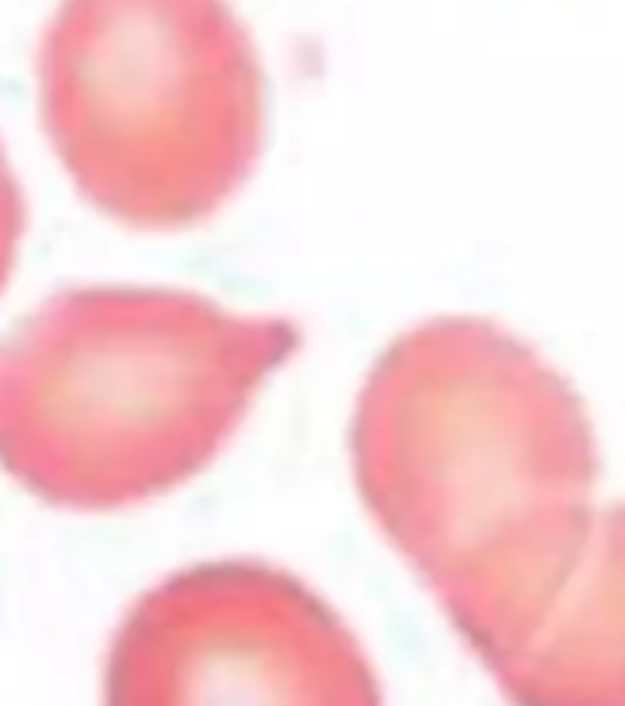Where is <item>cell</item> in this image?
Listing matches in <instances>:
<instances>
[{
  "label": "cell",
  "instance_id": "6da1fadb",
  "mask_svg": "<svg viewBox=\"0 0 625 706\" xmlns=\"http://www.w3.org/2000/svg\"><path fill=\"white\" fill-rule=\"evenodd\" d=\"M350 456L368 515L482 666L519 648L592 526L600 456L567 379L489 320H427L364 379Z\"/></svg>",
  "mask_w": 625,
  "mask_h": 706
},
{
  "label": "cell",
  "instance_id": "7a4b0ae2",
  "mask_svg": "<svg viewBox=\"0 0 625 706\" xmlns=\"http://www.w3.org/2000/svg\"><path fill=\"white\" fill-rule=\"evenodd\" d=\"M302 331L192 291L78 287L0 339V471L63 512H125L214 464Z\"/></svg>",
  "mask_w": 625,
  "mask_h": 706
},
{
  "label": "cell",
  "instance_id": "3957f363",
  "mask_svg": "<svg viewBox=\"0 0 625 706\" xmlns=\"http://www.w3.org/2000/svg\"><path fill=\"white\" fill-rule=\"evenodd\" d=\"M41 122L81 199L137 232L210 221L265 140V74L232 0H59Z\"/></svg>",
  "mask_w": 625,
  "mask_h": 706
},
{
  "label": "cell",
  "instance_id": "277c9868",
  "mask_svg": "<svg viewBox=\"0 0 625 706\" xmlns=\"http://www.w3.org/2000/svg\"><path fill=\"white\" fill-rule=\"evenodd\" d=\"M103 706H383V688L361 640L306 581L214 559L125 611Z\"/></svg>",
  "mask_w": 625,
  "mask_h": 706
},
{
  "label": "cell",
  "instance_id": "5b68a950",
  "mask_svg": "<svg viewBox=\"0 0 625 706\" xmlns=\"http://www.w3.org/2000/svg\"><path fill=\"white\" fill-rule=\"evenodd\" d=\"M486 670L512 706H625V504L592 515L545 618Z\"/></svg>",
  "mask_w": 625,
  "mask_h": 706
},
{
  "label": "cell",
  "instance_id": "8992f818",
  "mask_svg": "<svg viewBox=\"0 0 625 706\" xmlns=\"http://www.w3.org/2000/svg\"><path fill=\"white\" fill-rule=\"evenodd\" d=\"M23 232H26V199L19 181H15L12 162L4 155V144H0V295H4V287L12 284L19 247H23Z\"/></svg>",
  "mask_w": 625,
  "mask_h": 706
}]
</instances>
